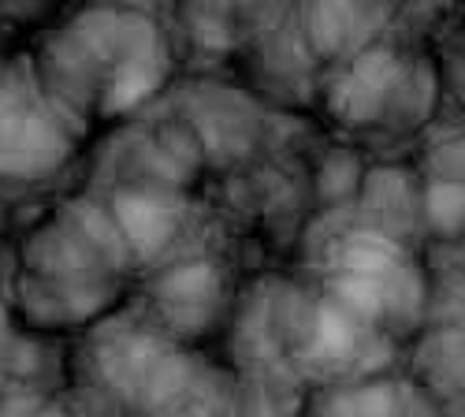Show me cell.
Segmentation results:
<instances>
[{
    "instance_id": "1",
    "label": "cell",
    "mask_w": 465,
    "mask_h": 417,
    "mask_svg": "<svg viewBox=\"0 0 465 417\" xmlns=\"http://www.w3.org/2000/svg\"><path fill=\"white\" fill-rule=\"evenodd\" d=\"M202 120L186 112L112 127L94 172L34 227L19 257V313L42 332H86L124 306L198 209L213 164Z\"/></svg>"
},
{
    "instance_id": "2",
    "label": "cell",
    "mask_w": 465,
    "mask_h": 417,
    "mask_svg": "<svg viewBox=\"0 0 465 417\" xmlns=\"http://www.w3.org/2000/svg\"><path fill=\"white\" fill-rule=\"evenodd\" d=\"M164 26L138 8H86L0 56V175L60 172L104 127L127 124L168 83Z\"/></svg>"
},
{
    "instance_id": "3",
    "label": "cell",
    "mask_w": 465,
    "mask_h": 417,
    "mask_svg": "<svg viewBox=\"0 0 465 417\" xmlns=\"http://www.w3.org/2000/svg\"><path fill=\"white\" fill-rule=\"evenodd\" d=\"M429 276L413 243L380 213L346 209L309 250V269L280 283L287 372L324 388L376 376V358L417 332Z\"/></svg>"
},
{
    "instance_id": "4",
    "label": "cell",
    "mask_w": 465,
    "mask_h": 417,
    "mask_svg": "<svg viewBox=\"0 0 465 417\" xmlns=\"http://www.w3.org/2000/svg\"><path fill=\"white\" fill-rule=\"evenodd\" d=\"M79 335L74 399L94 417H250L231 372L157 313L120 306Z\"/></svg>"
},
{
    "instance_id": "5",
    "label": "cell",
    "mask_w": 465,
    "mask_h": 417,
    "mask_svg": "<svg viewBox=\"0 0 465 417\" xmlns=\"http://www.w3.org/2000/svg\"><path fill=\"white\" fill-rule=\"evenodd\" d=\"M413 384L424 399L465 406V269H447L429 280V298L417 324Z\"/></svg>"
}]
</instances>
